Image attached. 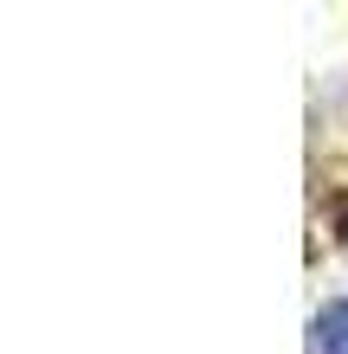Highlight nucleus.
Here are the masks:
<instances>
[{
	"label": "nucleus",
	"instance_id": "obj_1",
	"mask_svg": "<svg viewBox=\"0 0 348 354\" xmlns=\"http://www.w3.org/2000/svg\"><path fill=\"white\" fill-rule=\"evenodd\" d=\"M316 354H348V297L316 316Z\"/></svg>",
	"mask_w": 348,
	"mask_h": 354
}]
</instances>
